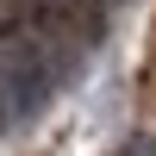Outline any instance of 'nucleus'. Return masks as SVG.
<instances>
[{"label": "nucleus", "mask_w": 156, "mask_h": 156, "mask_svg": "<svg viewBox=\"0 0 156 156\" xmlns=\"http://www.w3.org/2000/svg\"><path fill=\"white\" fill-rule=\"evenodd\" d=\"M0 69H6V87H0V94H12L19 106H37V100H44L50 69H44V56H37V37H6V44H0Z\"/></svg>", "instance_id": "f257e3e1"}, {"label": "nucleus", "mask_w": 156, "mask_h": 156, "mask_svg": "<svg viewBox=\"0 0 156 156\" xmlns=\"http://www.w3.org/2000/svg\"><path fill=\"white\" fill-rule=\"evenodd\" d=\"M0 125H6V100H0Z\"/></svg>", "instance_id": "f03ea898"}]
</instances>
